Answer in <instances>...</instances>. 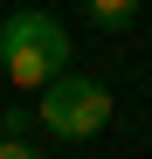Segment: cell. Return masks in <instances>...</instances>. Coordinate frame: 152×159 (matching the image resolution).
<instances>
[{"mask_svg": "<svg viewBox=\"0 0 152 159\" xmlns=\"http://www.w3.org/2000/svg\"><path fill=\"white\" fill-rule=\"evenodd\" d=\"M76 62V42L56 14H42V7H21L0 21V69H7V83L14 90H42L48 76H62Z\"/></svg>", "mask_w": 152, "mask_h": 159, "instance_id": "obj_1", "label": "cell"}, {"mask_svg": "<svg viewBox=\"0 0 152 159\" xmlns=\"http://www.w3.org/2000/svg\"><path fill=\"white\" fill-rule=\"evenodd\" d=\"M0 159H48V152L28 145V139H0Z\"/></svg>", "mask_w": 152, "mask_h": 159, "instance_id": "obj_5", "label": "cell"}, {"mask_svg": "<svg viewBox=\"0 0 152 159\" xmlns=\"http://www.w3.org/2000/svg\"><path fill=\"white\" fill-rule=\"evenodd\" d=\"M0 139H7V131H0Z\"/></svg>", "mask_w": 152, "mask_h": 159, "instance_id": "obj_6", "label": "cell"}, {"mask_svg": "<svg viewBox=\"0 0 152 159\" xmlns=\"http://www.w3.org/2000/svg\"><path fill=\"white\" fill-rule=\"evenodd\" d=\"M83 14H90L104 35H124V28H132V14H138V0H83Z\"/></svg>", "mask_w": 152, "mask_h": 159, "instance_id": "obj_3", "label": "cell"}, {"mask_svg": "<svg viewBox=\"0 0 152 159\" xmlns=\"http://www.w3.org/2000/svg\"><path fill=\"white\" fill-rule=\"evenodd\" d=\"M28 125H42L28 104H7V111H0V131H7V139H28Z\"/></svg>", "mask_w": 152, "mask_h": 159, "instance_id": "obj_4", "label": "cell"}, {"mask_svg": "<svg viewBox=\"0 0 152 159\" xmlns=\"http://www.w3.org/2000/svg\"><path fill=\"white\" fill-rule=\"evenodd\" d=\"M35 118H42L48 139L83 145V139H97V131L111 125V90L97 83V76H83V69H62V76H48V83H42Z\"/></svg>", "mask_w": 152, "mask_h": 159, "instance_id": "obj_2", "label": "cell"}]
</instances>
